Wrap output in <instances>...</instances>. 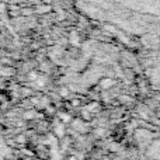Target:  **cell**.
<instances>
[{
	"label": "cell",
	"instance_id": "1",
	"mask_svg": "<svg viewBox=\"0 0 160 160\" xmlns=\"http://www.w3.org/2000/svg\"><path fill=\"white\" fill-rule=\"evenodd\" d=\"M129 28L160 32V0H107Z\"/></svg>",
	"mask_w": 160,
	"mask_h": 160
},
{
	"label": "cell",
	"instance_id": "2",
	"mask_svg": "<svg viewBox=\"0 0 160 160\" xmlns=\"http://www.w3.org/2000/svg\"><path fill=\"white\" fill-rule=\"evenodd\" d=\"M61 117H62V121L63 122H69L70 121V117L68 115V114H61Z\"/></svg>",
	"mask_w": 160,
	"mask_h": 160
},
{
	"label": "cell",
	"instance_id": "3",
	"mask_svg": "<svg viewBox=\"0 0 160 160\" xmlns=\"http://www.w3.org/2000/svg\"><path fill=\"white\" fill-rule=\"evenodd\" d=\"M30 79H37V73H30Z\"/></svg>",
	"mask_w": 160,
	"mask_h": 160
}]
</instances>
